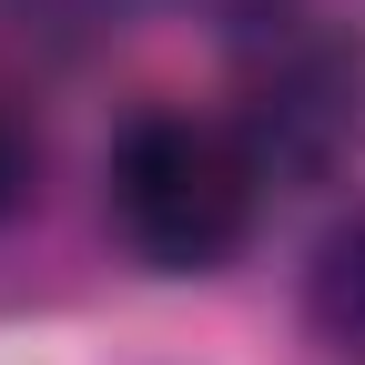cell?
<instances>
[{
	"mask_svg": "<svg viewBox=\"0 0 365 365\" xmlns=\"http://www.w3.org/2000/svg\"><path fill=\"white\" fill-rule=\"evenodd\" d=\"M264 153L244 143V122L203 112H143L112 143V223L153 274H213L234 264L264 203Z\"/></svg>",
	"mask_w": 365,
	"mask_h": 365,
	"instance_id": "obj_1",
	"label": "cell"
},
{
	"mask_svg": "<svg viewBox=\"0 0 365 365\" xmlns=\"http://www.w3.org/2000/svg\"><path fill=\"white\" fill-rule=\"evenodd\" d=\"M244 143L264 153V173H325L365 143V51L345 41H284L244 112Z\"/></svg>",
	"mask_w": 365,
	"mask_h": 365,
	"instance_id": "obj_2",
	"label": "cell"
},
{
	"mask_svg": "<svg viewBox=\"0 0 365 365\" xmlns=\"http://www.w3.org/2000/svg\"><path fill=\"white\" fill-rule=\"evenodd\" d=\"M304 325L325 335L345 365H365V213H345L304 264Z\"/></svg>",
	"mask_w": 365,
	"mask_h": 365,
	"instance_id": "obj_3",
	"label": "cell"
},
{
	"mask_svg": "<svg viewBox=\"0 0 365 365\" xmlns=\"http://www.w3.org/2000/svg\"><path fill=\"white\" fill-rule=\"evenodd\" d=\"M31 173H41V143H31V112H21V91L0 81V213H21V203H31Z\"/></svg>",
	"mask_w": 365,
	"mask_h": 365,
	"instance_id": "obj_4",
	"label": "cell"
}]
</instances>
